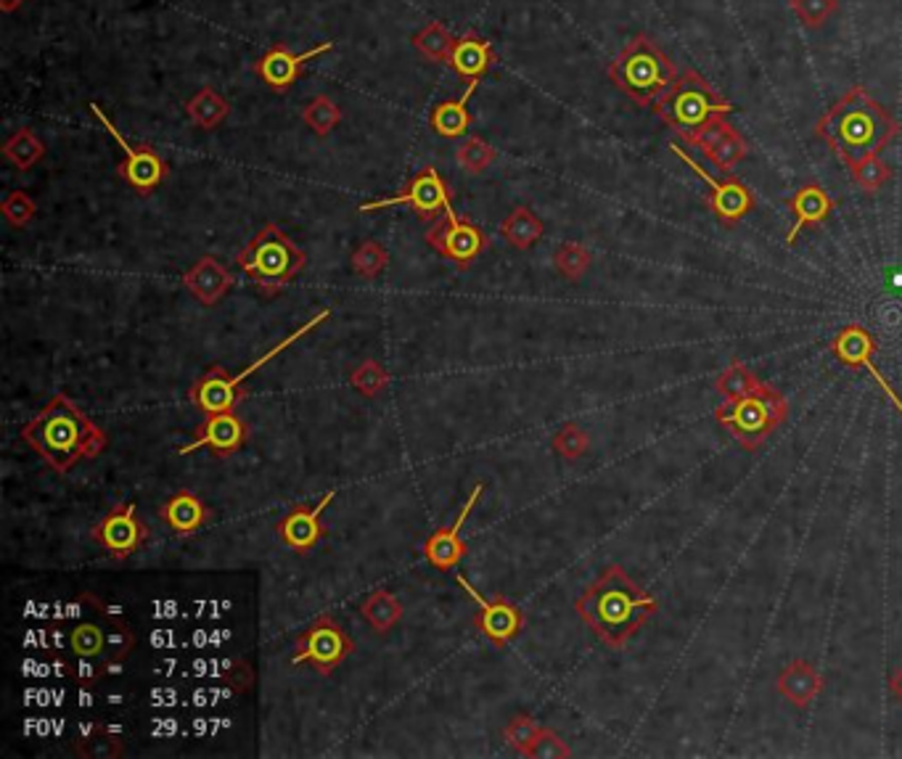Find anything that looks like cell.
Instances as JSON below:
<instances>
[{
  "label": "cell",
  "instance_id": "cell-1",
  "mask_svg": "<svg viewBox=\"0 0 902 759\" xmlns=\"http://www.w3.org/2000/svg\"><path fill=\"white\" fill-rule=\"evenodd\" d=\"M575 609L601 643L609 649H625L635 632L656 615L660 603L619 563H609L596 582L587 585L585 593L575 601Z\"/></svg>",
  "mask_w": 902,
  "mask_h": 759
},
{
  "label": "cell",
  "instance_id": "cell-2",
  "mask_svg": "<svg viewBox=\"0 0 902 759\" xmlns=\"http://www.w3.org/2000/svg\"><path fill=\"white\" fill-rule=\"evenodd\" d=\"M815 136L850 167L890 149L900 138V122L873 99L869 88L855 86L817 120Z\"/></svg>",
  "mask_w": 902,
  "mask_h": 759
},
{
  "label": "cell",
  "instance_id": "cell-3",
  "mask_svg": "<svg viewBox=\"0 0 902 759\" xmlns=\"http://www.w3.org/2000/svg\"><path fill=\"white\" fill-rule=\"evenodd\" d=\"M22 440L38 452L56 473L72 471L77 461L101 456L109 437L67 395H53L51 402L22 427Z\"/></svg>",
  "mask_w": 902,
  "mask_h": 759
},
{
  "label": "cell",
  "instance_id": "cell-4",
  "mask_svg": "<svg viewBox=\"0 0 902 759\" xmlns=\"http://www.w3.org/2000/svg\"><path fill=\"white\" fill-rule=\"evenodd\" d=\"M606 74L612 86L638 107H654L677 80L673 59L646 32L635 34L631 43L622 48Z\"/></svg>",
  "mask_w": 902,
  "mask_h": 759
},
{
  "label": "cell",
  "instance_id": "cell-5",
  "mask_svg": "<svg viewBox=\"0 0 902 759\" xmlns=\"http://www.w3.org/2000/svg\"><path fill=\"white\" fill-rule=\"evenodd\" d=\"M236 262L262 297H278L297 281L307 264V254L286 236L276 222H268L255 233L247 247L236 254Z\"/></svg>",
  "mask_w": 902,
  "mask_h": 759
},
{
  "label": "cell",
  "instance_id": "cell-6",
  "mask_svg": "<svg viewBox=\"0 0 902 759\" xmlns=\"http://www.w3.org/2000/svg\"><path fill=\"white\" fill-rule=\"evenodd\" d=\"M660 120L675 130L685 143H691L715 117L731 114L733 103L725 101L696 69L677 74L675 86L652 107Z\"/></svg>",
  "mask_w": 902,
  "mask_h": 759
},
{
  "label": "cell",
  "instance_id": "cell-7",
  "mask_svg": "<svg viewBox=\"0 0 902 759\" xmlns=\"http://www.w3.org/2000/svg\"><path fill=\"white\" fill-rule=\"evenodd\" d=\"M789 419V400L779 389L765 385L757 392L725 400L715 408V421L736 440L744 450H760Z\"/></svg>",
  "mask_w": 902,
  "mask_h": 759
},
{
  "label": "cell",
  "instance_id": "cell-8",
  "mask_svg": "<svg viewBox=\"0 0 902 759\" xmlns=\"http://www.w3.org/2000/svg\"><path fill=\"white\" fill-rule=\"evenodd\" d=\"M400 204L410 207V210H414L422 220H437L447 212H456L453 210L450 188H447L445 180L439 178V172L435 170V167H424V170H418L416 176L395 193V197L366 201V204L358 207V212L370 214V212H381V210H389V207H400Z\"/></svg>",
  "mask_w": 902,
  "mask_h": 759
},
{
  "label": "cell",
  "instance_id": "cell-9",
  "mask_svg": "<svg viewBox=\"0 0 902 759\" xmlns=\"http://www.w3.org/2000/svg\"><path fill=\"white\" fill-rule=\"evenodd\" d=\"M355 643L331 617H320L297 638L291 665H310L320 675H331L353 653Z\"/></svg>",
  "mask_w": 902,
  "mask_h": 759
},
{
  "label": "cell",
  "instance_id": "cell-10",
  "mask_svg": "<svg viewBox=\"0 0 902 759\" xmlns=\"http://www.w3.org/2000/svg\"><path fill=\"white\" fill-rule=\"evenodd\" d=\"M90 111L98 122L103 124V130L115 138V143L122 149V162L117 170H120V178L128 180V186L141 197H149V193L157 191L162 186V180L167 178V164L165 159L151 149V146H132L125 141V136L117 130V124L109 120L107 111H103L98 103H90Z\"/></svg>",
  "mask_w": 902,
  "mask_h": 759
},
{
  "label": "cell",
  "instance_id": "cell-11",
  "mask_svg": "<svg viewBox=\"0 0 902 759\" xmlns=\"http://www.w3.org/2000/svg\"><path fill=\"white\" fill-rule=\"evenodd\" d=\"M426 243L460 270H468L487 249V236L474 220L460 218L458 212H447L432 222L426 231Z\"/></svg>",
  "mask_w": 902,
  "mask_h": 759
},
{
  "label": "cell",
  "instance_id": "cell-12",
  "mask_svg": "<svg viewBox=\"0 0 902 759\" xmlns=\"http://www.w3.org/2000/svg\"><path fill=\"white\" fill-rule=\"evenodd\" d=\"M670 149H673V154L681 159V162L688 167V170L694 172L698 180H704V183H707V188H710V197H707L710 210L715 212V218L723 222L725 228L739 226V222L754 210V204H757V201H754L752 188L746 186L744 180L731 176V172H728V178H723V180L712 178L710 172L704 170V167L688 154V151L681 149V146L673 143Z\"/></svg>",
  "mask_w": 902,
  "mask_h": 759
},
{
  "label": "cell",
  "instance_id": "cell-13",
  "mask_svg": "<svg viewBox=\"0 0 902 759\" xmlns=\"http://www.w3.org/2000/svg\"><path fill=\"white\" fill-rule=\"evenodd\" d=\"M458 585L464 588V593H468V598L477 603L474 628H477L495 649H506L514 638H519V632L524 628V611L519 606L500 596L485 598L472 582H466L464 575H458Z\"/></svg>",
  "mask_w": 902,
  "mask_h": 759
},
{
  "label": "cell",
  "instance_id": "cell-14",
  "mask_svg": "<svg viewBox=\"0 0 902 759\" xmlns=\"http://www.w3.org/2000/svg\"><path fill=\"white\" fill-rule=\"evenodd\" d=\"M90 538L98 548L107 550L111 559H128L149 540V527L138 519L136 503H117L90 529Z\"/></svg>",
  "mask_w": 902,
  "mask_h": 759
},
{
  "label": "cell",
  "instance_id": "cell-15",
  "mask_svg": "<svg viewBox=\"0 0 902 759\" xmlns=\"http://www.w3.org/2000/svg\"><path fill=\"white\" fill-rule=\"evenodd\" d=\"M831 352H834V358L839 360L842 366L848 368H865L873 376V381H876L881 392L886 395V400L892 402L894 410H900L902 416V397L894 392V387L886 381V376L879 371L876 366H873V354H876V339L871 337L869 331L863 329L860 323H850L844 326L842 331L836 333L834 341H831Z\"/></svg>",
  "mask_w": 902,
  "mask_h": 759
},
{
  "label": "cell",
  "instance_id": "cell-16",
  "mask_svg": "<svg viewBox=\"0 0 902 759\" xmlns=\"http://www.w3.org/2000/svg\"><path fill=\"white\" fill-rule=\"evenodd\" d=\"M331 51H334L331 40L310 48V51H303V53H294L291 48H286V46H272L270 51H265L260 59H257L255 72H257V78H260L270 90H276V93H286L294 82L303 78L305 64H310L313 59H320V56H326Z\"/></svg>",
  "mask_w": 902,
  "mask_h": 759
},
{
  "label": "cell",
  "instance_id": "cell-17",
  "mask_svg": "<svg viewBox=\"0 0 902 759\" xmlns=\"http://www.w3.org/2000/svg\"><path fill=\"white\" fill-rule=\"evenodd\" d=\"M249 440V427L241 416H236L234 410L228 413H212L207 416V421L196 429L194 442L184 445L180 448V456H191L196 450H209L215 458H230L236 456L244 445Z\"/></svg>",
  "mask_w": 902,
  "mask_h": 759
},
{
  "label": "cell",
  "instance_id": "cell-18",
  "mask_svg": "<svg viewBox=\"0 0 902 759\" xmlns=\"http://www.w3.org/2000/svg\"><path fill=\"white\" fill-rule=\"evenodd\" d=\"M334 498H337V492L331 490L318 500V506H294L276 527L284 546H289L294 553L299 556L310 553V550L318 546V540H324L326 527L320 517H324L326 508L334 503Z\"/></svg>",
  "mask_w": 902,
  "mask_h": 759
},
{
  "label": "cell",
  "instance_id": "cell-19",
  "mask_svg": "<svg viewBox=\"0 0 902 759\" xmlns=\"http://www.w3.org/2000/svg\"><path fill=\"white\" fill-rule=\"evenodd\" d=\"M482 492H485V485L482 482L474 485L472 496L466 498V503H464V508H460L456 521H453L450 527L437 529V532L429 535V540L424 542L426 561H429L435 569H439V572H450V569H456L460 559L466 556V542L460 540V527H464L466 519L472 517L474 506H477Z\"/></svg>",
  "mask_w": 902,
  "mask_h": 759
},
{
  "label": "cell",
  "instance_id": "cell-20",
  "mask_svg": "<svg viewBox=\"0 0 902 759\" xmlns=\"http://www.w3.org/2000/svg\"><path fill=\"white\" fill-rule=\"evenodd\" d=\"M691 146H698L702 154L717 164L723 172H731L739 162L750 157V143L725 117H715L707 128L691 141Z\"/></svg>",
  "mask_w": 902,
  "mask_h": 759
},
{
  "label": "cell",
  "instance_id": "cell-21",
  "mask_svg": "<svg viewBox=\"0 0 902 759\" xmlns=\"http://www.w3.org/2000/svg\"><path fill=\"white\" fill-rule=\"evenodd\" d=\"M247 397H249L247 387H236L234 376H230L222 366L209 368V371L205 376H199L191 385V389H188V400H191L199 410H205L207 416L236 410V406L247 400Z\"/></svg>",
  "mask_w": 902,
  "mask_h": 759
},
{
  "label": "cell",
  "instance_id": "cell-22",
  "mask_svg": "<svg viewBox=\"0 0 902 759\" xmlns=\"http://www.w3.org/2000/svg\"><path fill=\"white\" fill-rule=\"evenodd\" d=\"M184 287L191 291L196 302L205 304V308H215L234 289V276L228 273V268L218 257L205 254L191 270H186Z\"/></svg>",
  "mask_w": 902,
  "mask_h": 759
},
{
  "label": "cell",
  "instance_id": "cell-23",
  "mask_svg": "<svg viewBox=\"0 0 902 759\" xmlns=\"http://www.w3.org/2000/svg\"><path fill=\"white\" fill-rule=\"evenodd\" d=\"M184 678L205 682H226V686H234L236 691L244 693L251 682H255V672H251V667L239 657H220V653L212 657V653H201V657H194L188 661Z\"/></svg>",
  "mask_w": 902,
  "mask_h": 759
},
{
  "label": "cell",
  "instance_id": "cell-24",
  "mask_svg": "<svg viewBox=\"0 0 902 759\" xmlns=\"http://www.w3.org/2000/svg\"><path fill=\"white\" fill-rule=\"evenodd\" d=\"M823 675L817 672L815 665H810L807 659H794L783 667L779 680H775V691H779L789 705H794L796 709H805L813 705V701L823 691Z\"/></svg>",
  "mask_w": 902,
  "mask_h": 759
},
{
  "label": "cell",
  "instance_id": "cell-25",
  "mask_svg": "<svg viewBox=\"0 0 902 759\" xmlns=\"http://www.w3.org/2000/svg\"><path fill=\"white\" fill-rule=\"evenodd\" d=\"M789 207H792L794 212V226L789 228L786 243L794 247V241L800 239V233L805 231V228L821 226V222L829 220V214L834 212V199L829 197V191L823 186L807 183L789 199Z\"/></svg>",
  "mask_w": 902,
  "mask_h": 759
},
{
  "label": "cell",
  "instance_id": "cell-26",
  "mask_svg": "<svg viewBox=\"0 0 902 759\" xmlns=\"http://www.w3.org/2000/svg\"><path fill=\"white\" fill-rule=\"evenodd\" d=\"M159 519H162L178 538H188V535H196L209 519H212V511H209L205 500L196 496V492L180 490L175 492L170 500H165L162 508H159Z\"/></svg>",
  "mask_w": 902,
  "mask_h": 759
},
{
  "label": "cell",
  "instance_id": "cell-27",
  "mask_svg": "<svg viewBox=\"0 0 902 759\" xmlns=\"http://www.w3.org/2000/svg\"><path fill=\"white\" fill-rule=\"evenodd\" d=\"M493 64H495L493 43L474 32L464 34V38H456L450 59H447V67H450L453 72H456L458 78L466 82L479 80L482 74H487V69Z\"/></svg>",
  "mask_w": 902,
  "mask_h": 759
},
{
  "label": "cell",
  "instance_id": "cell-28",
  "mask_svg": "<svg viewBox=\"0 0 902 759\" xmlns=\"http://www.w3.org/2000/svg\"><path fill=\"white\" fill-rule=\"evenodd\" d=\"M75 751L86 759H117L125 755V738L120 728L103 726V722H82L80 733L75 736Z\"/></svg>",
  "mask_w": 902,
  "mask_h": 759
},
{
  "label": "cell",
  "instance_id": "cell-29",
  "mask_svg": "<svg viewBox=\"0 0 902 759\" xmlns=\"http://www.w3.org/2000/svg\"><path fill=\"white\" fill-rule=\"evenodd\" d=\"M477 86H479V80L466 82V90L460 99L443 101L432 109L429 124L437 136H443V138L466 136V130L472 128V111H468V101H472V96L477 93Z\"/></svg>",
  "mask_w": 902,
  "mask_h": 759
},
{
  "label": "cell",
  "instance_id": "cell-30",
  "mask_svg": "<svg viewBox=\"0 0 902 759\" xmlns=\"http://www.w3.org/2000/svg\"><path fill=\"white\" fill-rule=\"evenodd\" d=\"M186 114L199 130H215L228 120L230 103L215 88H199L188 99Z\"/></svg>",
  "mask_w": 902,
  "mask_h": 759
},
{
  "label": "cell",
  "instance_id": "cell-31",
  "mask_svg": "<svg viewBox=\"0 0 902 759\" xmlns=\"http://www.w3.org/2000/svg\"><path fill=\"white\" fill-rule=\"evenodd\" d=\"M543 233H545L543 220L537 218L529 207H516V210L508 212V218L500 222L503 241L512 243L514 249H522V252L533 249L535 243L543 239Z\"/></svg>",
  "mask_w": 902,
  "mask_h": 759
},
{
  "label": "cell",
  "instance_id": "cell-32",
  "mask_svg": "<svg viewBox=\"0 0 902 759\" xmlns=\"http://www.w3.org/2000/svg\"><path fill=\"white\" fill-rule=\"evenodd\" d=\"M360 615L370 628L379 632V636H387V632L400 622L403 603L397 601L389 590H374V593L360 603Z\"/></svg>",
  "mask_w": 902,
  "mask_h": 759
},
{
  "label": "cell",
  "instance_id": "cell-33",
  "mask_svg": "<svg viewBox=\"0 0 902 759\" xmlns=\"http://www.w3.org/2000/svg\"><path fill=\"white\" fill-rule=\"evenodd\" d=\"M410 43H414V48L424 56V59L435 61V64H447L453 46H456V38H453L450 30H447L443 22H429L424 30H418L414 38H410Z\"/></svg>",
  "mask_w": 902,
  "mask_h": 759
},
{
  "label": "cell",
  "instance_id": "cell-34",
  "mask_svg": "<svg viewBox=\"0 0 902 759\" xmlns=\"http://www.w3.org/2000/svg\"><path fill=\"white\" fill-rule=\"evenodd\" d=\"M3 157L9 159L13 167L19 170H30L46 157V143L34 136V130L30 128H19L17 132H11L9 141L3 143Z\"/></svg>",
  "mask_w": 902,
  "mask_h": 759
},
{
  "label": "cell",
  "instance_id": "cell-35",
  "mask_svg": "<svg viewBox=\"0 0 902 759\" xmlns=\"http://www.w3.org/2000/svg\"><path fill=\"white\" fill-rule=\"evenodd\" d=\"M760 387H762L760 376L750 371L744 360H739V358L731 360V366L725 368V371L720 373L715 381V389L725 397V400H741V397L757 392Z\"/></svg>",
  "mask_w": 902,
  "mask_h": 759
},
{
  "label": "cell",
  "instance_id": "cell-36",
  "mask_svg": "<svg viewBox=\"0 0 902 759\" xmlns=\"http://www.w3.org/2000/svg\"><path fill=\"white\" fill-rule=\"evenodd\" d=\"M303 122L310 128L316 136L326 138L331 136L334 130L339 128L341 122V109L339 103L331 99V96H316L313 101L305 103L303 109Z\"/></svg>",
  "mask_w": 902,
  "mask_h": 759
},
{
  "label": "cell",
  "instance_id": "cell-37",
  "mask_svg": "<svg viewBox=\"0 0 902 759\" xmlns=\"http://www.w3.org/2000/svg\"><path fill=\"white\" fill-rule=\"evenodd\" d=\"M850 176L855 180V186L865 193H879L881 188L892 180V167L884 162L879 154L863 157L858 162L850 164Z\"/></svg>",
  "mask_w": 902,
  "mask_h": 759
},
{
  "label": "cell",
  "instance_id": "cell-38",
  "mask_svg": "<svg viewBox=\"0 0 902 759\" xmlns=\"http://www.w3.org/2000/svg\"><path fill=\"white\" fill-rule=\"evenodd\" d=\"M593 264V254L585 243L566 241L554 252V268L562 273L566 281H579Z\"/></svg>",
  "mask_w": 902,
  "mask_h": 759
},
{
  "label": "cell",
  "instance_id": "cell-39",
  "mask_svg": "<svg viewBox=\"0 0 902 759\" xmlns=\"http://www.w3.org/2000/svg\"><path fill=\"white\" fill-rule=\"evenodd\" d=\"M498 159V151L493 149L487 141H482V138L472 136L466 138L464 143L456 149V162L460 164V170L472 172V176H479V172H485L489 164Z\"/></svg>",
  "mask_w": 902,
  "mask_h": 759
},
{
  "label": "cell",
  "instance_id": "cell-40",
  "mask_svg": "<svg viewBox=\"0 0 902 759\" xmlns=\"http://www.w3.org/2000/svg\"><path fill=\"white\" fill-rule=\"evenodd\" d=\"M543 733V726L535 720V717L529 715H516L512 722H508V728L503 730V738H506V743L512 747L514 751H519L522 757H529L533 755V747L535 741L541 738Z\"/></svg>",
  "mask_w": 902,
  "mask_h": 759
},
{
  "label": "cell",
  "instance_id": "cell-41",
  "mask_svg": "<svg viewBox=\"0 0 902 759\" xmlns=\"http://www.w3.org/2000/svg\"><path fill=\"white\" fill-rule=\"evenodd\" d=\"M103 643H107V630L98 622H86L75 625L72 632H69V649H72L75 657H101Z\"/></svg>",
  "mask_w": 902,
  "mask_h": 759
},
{
  "label": "cell",
  "instance_id": "cell-42",
  "mask_svg": "<svg viewBox=\"0 0 902 759\" xmlns=\"http://www.w3.org/2000/svg\"><path fill=\"white\" fill-rule=\"evenodd\" d=\"M349 381H353L355 392H360L363 397H368V400H374V397L387 392L391 376L381 363H376V360H366V363H360L358 368H355L353 376H349Z\"/></svg>",
  "mask_w": 902,
  "mask_h": 759
},
{
  "label": "cell",
  "instance_id": "cell-43",
  "mask_svg": "<svg viewBox=\"0 0 902 759\" xmlns=\"http://www.w3.org/2000/svg\"><path fill=\"white\" fill-rule=\"evenodd\" d=\"M551 448H554L564 461H579V458L591 450V437H587V431L583 427H577V423H564V427L554 435V440H551Z\"/></svg>",
  "mask_w": 902,
  "mask_h": 759
},
{
  "label": "cell",
  "instance_id": "cell-44",
  "mask_svg": "<svg viewBox=\"0 0 902 759\" xmlns=\"http://www.w3.org/2000/svg\"><path fill=\"white\" fill-rule=\"evenodd\" d=\"M389 268V252L379 241H363L353 254V270L360 278H376Z\"/></svg>",
  "mask_w": 902,
  "mask_h": 759
},
{
  "label": "cell",
  "instance_id": "cell-45",
  "mask_svg": "<svg viewBox=\"0 0 902 759\" xmlns=\"http://www.w3.org/2000/svg\"><path fill=\"white\" fill-rule=\"evenodd\" d=\"M792 11L810 30H821L839 11V0H792Z\"/></svg>",
  "mask_w": 902,
  "mask_h": 759
},
{
  "label": "cell",
  "instance_id": "cell-46",
  "mask_svg": "<svg viewBox=\"0 0 902 759\" xmlns=\"http://www.w3.org/2000/svg\"><path fill=\"white\" fill-rule=\"evenodd\" d=\"M107 665L109 659L103 653L101 657H77L72 661V680L82 691H90V688L107 678Z\"/></svg>",
  "mask_w": 902,
  "mask_h": 759
},
{
  "label": "cell",
  "instance_id": "cell-47",
  "mask_svg": "<svg viewBox=\"0 0 902 759\" xmlns=\"http://www.w3.org/2000/svg\"><path fill=\"white\" fill-rule=\"evenodd\" d=\"M3 218L11 222L13 228H24L30 226V220L34 218V212H38V204H34V199L30 193L24 191H11L9 197L3 199Z\"/></svg>",
  "mask_w": 902,
  "mask_h": 759
},
{
  "label": "cell",
  "instance_id": "cell-48",
  "mask_svg": "<svg viewBox=\"0 0 902 759\" xmlns=\"http://www.w3.org/2000/svg\"><path fill=\"white\" fill-rule=\"evenodd\" d=\"M236 693H239V691H236L234 686H226V682H205V686L194 688V691L188 693L186 707H191V709H212V707H218L220 701L234 699Z\"/></svg>",
  "mask_w": 902,
  "mask_h": 759
},
{
  "label": "cell",
  "instance_id": "cell-49",
  "mask_svg": "<svg viewBox=\"0 0 902 759\" xmlns=\"http://www.w3.org/2000/svg\"><path fill=\"white\" fill-rule=\"evenodd\" d=\"M136 632L130 625H111L103 643V657L107 659H128V653L136 649Z\"/></svg>",
  "mask_w": 902,
  "mask_h": 759
},
{
  "label": "cell",
  "instance_id": "cell-50",
  "mask_svg": "<svg viewBox=\"0 0 902 759\" xmlns=\"http://www.w3.org/2000/svg\"><path fill=\"white\" fill-rule=\"evenodd\" d=\"M529 757H535V759H566V757H572V751L562 741V736L554 733L551 728H543V733L535 741L533 755H529Z\"/></svg>",
  "mask_w": 902,
  "mask_h": 759
},
{
  "label": "cell",
  "instance_id": "cell-51",
  "mask_svg": "<svg viewBox=\"0 0 902 759\" xmlns=\"http://www.w3.org/2000/svg\"><path fill=\"white\" fill-rule=\"evenodd\" d=\"M230 638L234 636H230L228 630H196V632H191V638H188L184 646L196 653H209V651H220Z\"/></svg>",
  "mask_w": 902,
  "mask_h": 759
},
{
  "label": "cell",
  "instance_id": "cell-52",
  "mask_svg": "<svg viewBox=\"0 0 902 759\" xmlns=\"http://www.w3.org/2000/svg\"><path fill=\"white\" fill-rule=\"evenodd\" d=\"M88 598V603L93 606V609L98 611V615H101L103 619H109L111 625H128V617H125V609L120 603H111V601H107L103 603L101 598H96V596H90V593H82Z\"/></svg>",
  "mask_w": 902,
  "mask_h": 759
},
{
  "label": "cell",
  "instance_id": "cell-53",
  "mask_svg": "<svg viewBox=\"0 0 902 759\" xmlns=\"http://www.w3.org/2000/svg\"><path fill=\"white\" fill-rule=\"evenodd\" d=\"M151 646L157 651H178V649H184V640H180L178 636H175V630H157V632H151Z\"/></svg>",
  "mask_w": 902,
  "mask_h": 759
},
{
  "label": "cell",
  "instance_id": "cell-54",
  "mask_svg": "<svg viewBox=\"0 0 902 759\" xmlns=\"http://www.w3.org/2000/svg\"><path fill=\"white\" fill-rule=\"evenodd\" d=\"M890 691H892L894 699H898L902 705V667L890 678Z\"/></svg>",
  "mask_w": 902,
  "mask_h": 759
},
{
  "label": "cell",
  "instance_id": "cell-55",
  "mask_svg": "<svg viewBox=\"0 0 902 759\" xmlns=\"http://www.w3.org/2000/svg\"><path fill=\"white\" fill-rule=\"evenodd\" d=\"M27 0H0V11L3 13H13L17 9H22Z\"/></svg>",
  "mask_w": 902,
  "mask_h": 759
}]
</instances>
